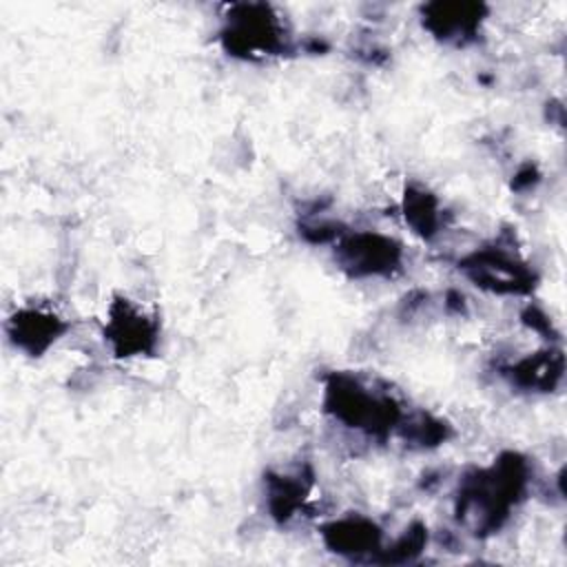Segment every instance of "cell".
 <instances>
[{
  "instance_id": "cell-11",
  "label": "cell",
  "mask_w": 567,
  "mask_h": 567,
  "mask_svg": "<svg viewBox=\"0 0 567 567\" xmlns=\"http://www.w3.org/2000/svg\"><path fill=\"white\" fill-rule=\"evenodd\" d=\"M301 476H286V474H268L266 485H268V509L275 518L288 520L297 507L303 503L308 487Z\"/></svg>"
},
{
  "instance_id": "cell-2",
  "label": "cell",
  "mask_w": 567,
  "mask_h": 567,
  "mask_svg": "<svg viewBox=\"0 0 567 567\" xmlns=\"http://www.w3.org/2000/svg\"><path fill=\"white\" fill-rule=\"evenodd\" d=\"M326 410L348 427L385 436L401 419L392 396L377 394L348 374H334L326 385Z\"/></svg>"
},
{
  "instance_id": "cell-5",
  "label": "cell",
  "mask_w": 567,
  "mask_h": 567,
  "mask_svg": "<svg viewBox=\"0 0 567 567\" xmlns=\"http://www.w3.org/2000/svg\"><path fill=\"white\" fill-rule=\"evenodd\" d=\"M399 244L372 230L352 233L337 246V261L350 277L390 275L399 266Z\"/></svg>"
},
{
  "instance_id": "cell-13",
  "label": "cell",
  "mask_w": 567,
  "mask_h": 567,
  "mask_svg": "<svg viewBox=\"0 0 567 567\" xmlns=\"http://www.w3.org/2000/svg\"><path fill=\"white\" fill-rule=\"evenodd\" d=\"M425 540H427V529L421 523H414L401 538H396V543L392 547L381 549L374 560H379V563H408L416 554H421Z\"/></svg>"
},
{
  "instance_id": "cell-9",
  "label": "cell",
  "mask_w": 567,
  "mask_h": 567,
  "mask_svg": "<svg viewBox=\"0 0 567 567\" xmlns=\"http://www.w3.org/2000/svg\"><path fill=\"white\" fill-rule=\"evenodd\" d=\"M62 330L64 323L55 315L42 310H20L9 319L11 341L33 357L42 354Z\"/></svg>"
},
{
  "instance_id": "cell-10",
  "label": "cell",
  "mask_w": 567,
  "mask_h": 567,
  "mask_svg": "<svg viewBox=\"0 0 567 567\" xmlns=\"http://www.w3.org/2000/svg\"><path fill=\"white\" fill-rule=\"evenodd\" d=\"M512 383L525 390H551L563 377V354L556 350L532 354L509 368Z\"/></svg>"
},
{
  "instance_id": "cell-12",
  "label": "cell",
  "mask_w": 567,
  "mask_h": 567,
  "mask_svg": "<svg viewBox=\"0 0 567 567\" xmlns=\"http://www.w3.org/2000/svg\"><path fill=\"white\" fill-rule=\"evenodd\" d=\"M405 221L414 228V233L423 237H432L439 228V204L436 199L419 188H408L403 199Z\"/></svg>"
},
{
  "instance_id": "cell-3",
  "label": "cell",
  "mask_w": 567,
  "mask_h": 567,
  "mask_svg": "<svg viewBox=\"0 0 567 567\" xmlns=\"http://www.w3.org/2000/svg\"><path fill=\"white\" fill-rule=\"evenodd\" d=\"M277 18L264 4H241L228 16L221 42L233 55H270L286 49Z\"/></svg>"
},
{
  "instance_id": "cell-8",
  "label": "cell",
  "mask_w": 567,
  "mask_h": 567,
  "mask_svg": "<svg viewBox=\"0 0 567 567\" xmlns=\"http://www.w3.org/2000/svg\"><path fill=\"white\" fill-rule=\"evenodd\" d=\"M323 540L332 551L352 558L381 551V532L363 516H350L326 525Z\"/></svg>"
},
{
  "instance_id": "cell-4",
  "label": "cell",
  "mask_w": 567,
  "mask_h": 567,
  "mask_svg": "<svg viewBox=\"0 0 567 567\" xmlns=\"http://www.w3.org/2000/svg\"><path fill=\"white\" fill-rule=\"evenodd\" d=\"M461 268L476 286L489 292L523 295L534 288V272L505 250H476L461 261Z\"/></svg>"
},
{
  "instance_id": "cell-6",
  "label": "cell",
  "mask_w": 567,
  "mask_h": 567,
  "mask_svg": "<svg viewBox=\"0 0 567 567\" xmlns=\"http://www.w3.org/2000/svg\"><path fill=\"white\" fill-rule=\"evenodd\" d=\"M104 334L111 341L117 357L151 352L157 339L155 323L128 301L115 303L111 308Z\"/></svg>"
},
{
  "instance_id": "cell-1",
  "label": "cell",
  "mask_w": 567,
  "mask_h": 567,
  "mask_svg": "<svg viewBox=\"0 0 567 567\" xmlns=\"http://www.w3.org/2000/svg\"><path fill=\"white\" fill-rule=\"evenodd\" d=\"M527 463L518 454H503L494 465L467 474L458 485L456 518L474 534L496 532L509 509L523 498Z\"/></svg>"
},
{
  "instance_id": "cell-7",
  "label": "cell",
  "mask_w": 567,
  "mask_h": 567,
  "mask_svg": "<svg viewBox=\"0 0 567 567\" xmlns=\"http://www.w3.org/2000/svg\"><path fill=\"white\" fill-rule=\"evenodd\" d=\"M423 27L445 42H467L481 27L485 7L476 2H432L423 4Z\"/></svg>"
}]
</instances>
